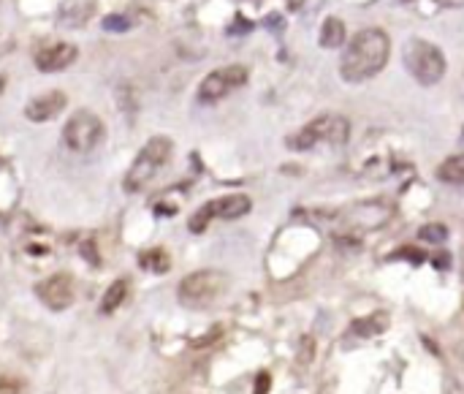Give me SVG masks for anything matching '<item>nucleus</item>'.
Masks as SVG:
<instances>
[{"label": "nucleus", "instance_id": "4", "mask_svg": "<svg viewBox=\"0 0 464 394\" xmlns=\"http://www.w3.org/2000/svg\"><path fill=\"white\" fill-rule=\"evenodd\" d=\"M347 136H350V123L345 117L323 115V117H317V120L304 125L296 136H291L288 145H291V149H313L315 145L326 142V145L340 147V145L347 142Z\"/></svg>", "mask_w": 464, "mask_h": 394}, {"label": "nucleus", "instance_id": "5", "mask_svg": "<svg viewBox=\"0 0 464 394\" xmlns=\"http://www.w3.org/2000/svg\"><path fill=\"white\" fill-rule=\"evenodd\" d=\"M103 120L90 109H79L63 128V142L71 152H93L103 142Z\"/></svg>", "mask_w": 464, "mask_h": 394}, {"label": "nucleus", "instance_id": "8", "mask_svg": "<svg viewBox=\"0 0 464 394\" xmlns=\"http://www.w3.org/2000/svg\"><path fill=\"white\" fill-rule=\"evenodd\" d=\"M250 207H253V201H250V196H244V194H228V196L212 198V201H207L190 218V231H195V234L204 231L207 223L215 221V218H220V221H237V218H242V215L250 212Z\"/></svg>", "mask_w": 464, "mask_h": 394}, {"label": "nucleus", "instance_id": "19", "mask_svg": "<svg viewBox=\"0 0 464 394\" xmlns=\"http://www.w3.org/2000/svg\"><path fill=\"white\" fill-rule=\"evenodd\" d=\"M394 258H407V261H413V264H424L426 253H421V250H415V247H402V250L394 253Z\"/></svg>", "mask_w": 464, "mask_h": 394}, {"label": "nucleus", "instance_id": "9", "mask_svg": "<svg viewBox=\"0 0 464 394\" xmlns=\"http://www.w3.org/2000/svg\"><path fill=\"white\" fill-rule=\"evenodd\" d=\"M36 294L49 310H66L73 302V277L66 272H57L36 286Z\"/></svg>", "mask_w": 464, "mask_h": 394}, {"label": "nucleus", "instance_id": "11", "mask_svg": "<svg viewBox=\"0 0 464 394\" xmlns=\"http://www.w3.org/2000/svg\"><path fill=\"white\" fill-rule=\"evenodd\" d=\"M66 93H60V90H49V93H41V96H36V98L27 101V106H24V117L27 120H33V123H47L52 117H57L63 109H66Z\"/></svg>", "mask_w": 464, "mask_h": 394}, {"label": "nucleus", "instance_id": "3", "mask_svg": "<svg viewBox=\"0 0 464 394\" xmlns=\"http://www.w3.org/2000/svg\"><path fill=\"white\" fill-rule=\"evenodd\" d=\"M402 57H405V68L418 85H437L445 76V54L424 38H410L405 44Z\"/></svg>", "mask_w": 464, "mask_h": 394}, {"label": "nucleus", "instance_id": "15", "mask_svg": "<svg viewBox=\"0 0 464 394\" xmlns=\"http://www.w3.org/2000/svg\"><path fill=\"white\" fill-rule=\"evenodd\" d=\"M139 264L149 272H166L171 267V258L166 256V250L160 247H152V250H142L139 256Z\"/></svg>", "mask_w": 464, "mask_h": 394}, {"label": "nucleus", "instance_id": "17", "mask_svg": "<svg viewBox=\"0 0 464 394\" xmlns=\"http://www.w3.org/2000/svg\"><path fill=\"white\" fill-rule=\"evenodd\" d=\"M418 237H421L424 242L440 245V242H445V240H448V228H445L442 223H426V226H421Z\"/></svg>", "mask_w": 464, "mask_h": 394}, {"label": "nucleus", "instance_id": "16", "mask_svg": "<svg viewBox=\"0 0 464 394\" xmlns=\"http://www.w3.org/2000/svg\"><path fill=\"white\" fill-rule=\"evenodd\" d=\"M389 326V316L386 313H377V316H372V319H361L353 323V332L356 335H377V332H383Z\"/></svg>", "mask_w": 464, "mask_h": 394}, {"label": "nucleus", "instance_id": "22", "mask_svg": "<svg viewBox=\"0 0 464 394\" xmlns=\"http://www.w3.org/2000/svg\"><path fill=\"white\" fill-rule=\"evenodd\" d=\"M269 389V375L264 372V375H258V386H255V392H267Z\"/></svg>", "mask_w": 464, "mask_h": 394}, {"label": "nucleus", "instance_id": "12", "mask_svg": "<svg viewBox=\"0 0 464 394\" xmlns=\"http://www.w3.org/2000/svg\"><path fill=\"white\" fill-rule=\"evenodd\" d=\"M128 294H130V280H128V277L114 280V283L106 289V294H103V302H100V313H114L117 307H122V302L128 299Z\"/></svg>", "mask_w": 464, "mask_h": 394}, {"label": "nucleus", "instance_id": "2", "mask_svg": "<svg viewBox=\"0 0 464 394\" xmlns=\"http://www.w3.org/2000/svg\"><path fill=\"white\" fill-rule=\"evenodd\" d=\"M171 139L166 136H152L144 147L139 149L136 161L130 163V169L125 174V191L128 194H139L144 191L147 185L160 174V169L166 166V161L171 158Z\"/></svg>", "mask_w": 464, "mask_h": 394}, {"label": "nucleus", "instance_id": "6", "mask_svg": "<svg viewBox=\"0 0 464 394\" xmlns=\"http://www.w3.org/2000/svg\"><path fill=\"white\" fill-rule=\"evenodd\" d=\"M223 289H225V275L215 270H198L182 277L177 294H179V302L188 307H207L223 294Z\"/></svg>", "mask_w": 464, "mask_h": 394}, {"label": "nucleus", "instance_id": "14", "mask_svg": "<svg viewBox=\"0 0 464 394\" xmlns=\"http://www.w3.org/2000/svg\"><path fill=\"white\" fill-rule=\"evenodd\" d=\"M437 177L448 185H462L464 188V155H454L442 161L437 169Z\"/></svg>", "mask_w": 464, "mask_h": 394}, {"label": "nucleus", "instance_id": "18", "mask_svg": "<svg viewBox=\"0 0 464 394\" xmlns=\"http://www.w3.org/2000/svg\"><path fill=\"white\" fill-rule=\"evenodd\" d=\"M103 27H106V30H114V33H122V30H128V27H130V17L112 14V17H106V20H103Z\"/></svg>", "mask_w": 464, "mask_h": 394}, {"label": "nucleus", "instance_id": "20", "mask_svg": "<svg viewBox=\"0 0 464 394\" xmlns=\"http://www.w3.org/2000/svg\"><path fill=\"white\" fill-rule=\"evenodd\" d=\"M0 392H22V386L11 384V381H0Z\"/></svg>", "mask_w": 464, "mask_h": 394}, {"label": "nucleus", "instance_id": "1", "mask_svg": "<svg viewBox=\"0 0 464 394\" xmlns=\"http://www.w3.org/2000/svg\"><path fill=\"white\" fill-rule=\"evenodd\" d=\"M391 54V41L386 36V30L380 27H366L361 33H356L347 47L342 52L340 60V74L347 85H359L366 82L372 76H377L386 63H389Z\"/></svg>", "mask_w": 464, "mask_h": 394}, {"label": "nucleus", "instance_id": "10", "mask_svg": "<svg viewBox=\"0 0 464 394\" xmlns=\"http://www.w3.org/2000/svg\"><path fill=\"white\" fill-rule=\"evenodd\" d=\"M79 50L68 44V41H57V44H49L44 50L36 52V68L44 71V74H57V71H66L68 66H73Z\"/></svg>", "mask_w": 464, "mask_h": 394}, {"label": "nucleus", "instance_id": "21", "mask_svg": "<svg viewBox=\"0 0 464 394\" xmlns=\"http://www.w3.org/2000/svg\"><path fill=\"white\" fill-rule=\"evenodd\" d=\"M451 264V258H448V253H437V258H435V267L442 270V267H448Z\"/></svg>", "mask_w": 464, "mask_h": 394}, {"label": "nucleus", "instance_id": "7", "mask_svg": "<svg viewBox=\"0 0 464 394\" xmlns=\"http://www.w3.org/2000/svg\"><path fill=\"white\" fill-rule=\"evenodd\" d=\"M244 82H247V68L244 66H223V68L209 71L201 79V85L195 90V98H198V103H218L225 96H231L237 87H242Z\"/></svg>", "mask_w": 464, "mask_h": 394}, {"label": "nucleus", "instance_id": "13", "mask_svg": "<svg viewBox=\"0 0 464 394\" xmlns=\"http://www.w3.org/2000/svg\"><path fill=\"white\" fill-rule=\"evenodd\" d=\"M342 44H345V22L337 17H326V22L320 27V47L337 50Z\"/></svg>", "mask_w": 464, "mask_h": 394}]
</instances>
